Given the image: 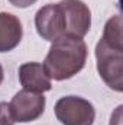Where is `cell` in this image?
<instances>
[{"label": "cell", "mask_w": 123, "mask_h": 125, "mask_svg": "<svg viewBox=\"0 0 123 125\" xmlns=\"http://www.w3.org/2000/svg\"><path fill=\"white\" fill-rule=\"evenodd\" d=\"M60 6L65 18L67 35L84 38L91 26V12L88 6L81 0H61Z\"/></svg>", "instance_id": "6"}, {"label": "cell", "mask_w": 123, "mask_h": 125, "mask_svg": "<svg viewBox=\"0 0 123 125\" xmlns=\"http://www.w3.org/2000/svg\"><path fill=\"white\" fill-rule=\"evenodd\" d=\"M23 36V28L18 16L0 12V52L15 50Z\"/></svg>", "instance_id": "8"}, {"label": "cell", "mask_w": 123, "mask_h": 125, "mask_svg": "<svg viewBox=\"0 0 123 125\" xmlns=\"http://www.w3.org/2000/svg\"><path fill=\"white\" fill-rule=\"evenodd\" d=\"M19 82L23 90L33 93L49 92L52 87L51 79L46 76L41 62H25L19 67Z\"/></svg>", "instance_id": "7"}, {"label": "cell", "mask_w": 123, "mask_h": 125, "mask_svg": "<svg viewBox=\"0 0 123 125\" xmlns=\"http://www.w3.org/2000/svg\"><path fill=\"white\" fill-rule=\"evenodd\" d=\"M45 105H46V99L44 93L20 90L12 97L9 108L15 122L26 124V122L36 121L44 114Z\"/></svg>", "instance_id": "5"}, {"label": "cell", "mask_w": 123, "mask_h": 125, "mask_svg": "<svg viewBox=\"0 0 123 125\" xmlns=\"http://www.w3.org/2000/svg\"><path fill=\"white\" fill-rule=\"evenodd\" d=\"M0 125H15L9 103L6 102H0Z\"/></svg>", "instance_id": "10"}, {"label": "cell", "mask_w": 123, "mask_h": 125, "mask_svg": "<svg viewBox=\"0 0 123 125\" xmlns=\"http://www.w3.org/2000/svg\"><path fill=\"white\" fill-rule=\"evenodd\" d=\"M97 71L103 82L114 92L123 90V50L109 47L101 39L96 45Z\"/></svg>", "instance_id": "2"}, {"label": "cell", "mask_w": 123, "mask_h": 125, "mask_svg": "<svg viewBox=\"0 0 123 125\" xmlns=\"http://www.w3.org/2000/svg\"><path fill=\"white\" fill-rule=\"evenodd\" d=\"M87 54V45L83 38L65 35L52 42L42 65L51 80H68L84 68Z\"/></svg>", "instance_id": "1"}, {"label": "cell", "mask_w": 123, "mask_h": 125, "mask_svg": "<svg viewBox=\"0 0 123 125\" xmlns=\"http://www.w3.org/2000/svg\"><path fill=\"white\" fill-rule=\"evenodd\" d=\"M3 79H4V71H3V67L0 64V84L3 83Z\"/></svg>", "instance_id": "12"}, {"label": "cell", "mask_w": 123, "mask_h": 125, "mask_svg": "<svg viewBox=\"0 0 123 125\" xmlns=\"http://www.w3.org/2000/svg\"><path fill=\"white\" fill-rule=\"evenodd\" d=\"M38 0H9V3L15 7H19V9H26L32 4H35Z\"/></svg>", "instance_id": "11"}, {"label": "cell", "mask_w": 123, "mask_h": 125, "mask_svg": "<svg viewBox=\"0 0 123 125\" xmlns=\"http://www.w3.org/2000/svg\"><path fill=\"white\" fill-rule=\"evenodd\" d=\"M103 42H106L109 47L123 50V33H122V16L116 15L112 16L103 29V36L100 38Z\"/></svg>", "instance_id": "9"}, {"label": "cell", "mask_w": 123, "mask_h": 125, "mask_svg": "<svg viewBox=\"0 0 123 125\" xmlns=\"http://www.w3.org/2000/svg\"><path fill=\"white\" fill-rule=\"evenodd\" d=\"M35 28L39 36L45 41L55 42L67 35L65 18L60 3L42 6L35 15Z\"/></svg>", "instance_id": "4"}, {"label": "cell", "mask_w": 123, "mask_h": 125, "mask_svg": "<svg viewBox=\"0 0 123 125\" xmlns=\"http://www.w3.org/2000/svg\"><path fill=\"white\" fill-rule=\"evenodd\" d=\"M54 112L61 125H93L96 109L91 102L81 96H64L57 100Z\"/></svg>", "instance_id": "3"}]
</instances>
